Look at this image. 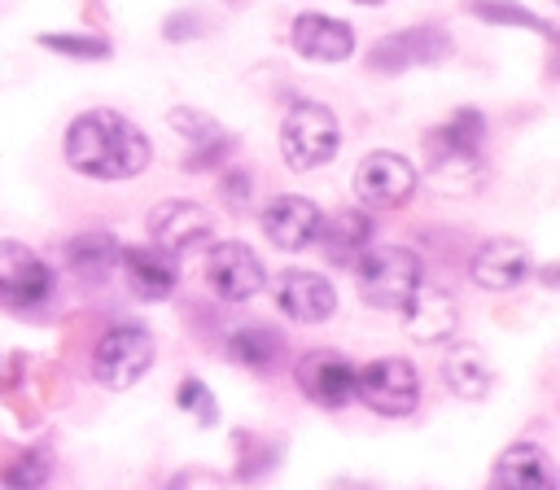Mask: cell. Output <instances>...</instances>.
<instances>
[{"label":"cell","mask_w":560,"mask_h":490,"mask_svg":"<svg viewBox=\"0 0 560 490\" xmlns=\"http://www.w3.org/2000/svg\"><path fill=\"white\" fill-rule=\"evenodd\" d=\"M61 153L70 171L101 184L136 179L153 162V140L118 109H83L70 118L61 136Z\"/></svg>","instance_id":"1"},{"label":"cell","mask_w":560,"mask_h":490,"mask_svg":"<svg viewBox=\"0 0 560 490\" xmlns=\"http://www.w3.org/2000/svg\"><path fill=\"white\" fill-rule=\"evenodd\" d=\"M354 284L372 311H402L416 284H424V262L407 245H368L354 262Z\"/></svg>","instance_id":"2"},{"label":"cell","mask_w":560,"mask_h":490,"mask_svg":"<svg viewBox=\"0 0 560 490\" xmlns=\"http://www.w3.org/2000/svg\"><path fill=\"white\" fill-rule=\"evenodd\" d=\"M341 149V122L319 101H293L280 118V153L293 171L328 166Z\"/></svg>","instance_id":"3"},{"label":"cell","mask_w":560,"mask_h":490,"mask_svg":"<svg viewBox=\"0 0 560 490\" xmlns=\"http://www.w3.org/2000/svg\"><path fill=\"white\" fill-rule=\"evenodd\" d=\"M158 359V341L140 324H114L92 346V376L105 389H131Z\"/></svg>","instance_id":"4"},{"label":"cell","mask_w":560,"mask_h":490,"mask_svg":"<svg viewBox=\"0 0 560 490\" xmlns=\"http://www.w3.org/2000/svg\"><path fill=\"white\" fill-rule=\"evenodd\" d=\"M354 398L376 416H411L420 407V372L402 354L372 359L354 368Z\"/></svg>","instance_id":"5"},{"label":"cell","mask_w":560,"mask_h":490,"mask_svg":"<svg viewBox=\"0 0 560 490\" xmlns=\"http://www.w3.org/2000/svg\"><path fill=\"white\" fill-rule=\"evenodd\" d=\"M57 289L52 267L22 241H0V306L13 315L39 311Z\"/></svg>","instance_id":"6"},{"label":"cell","mask_w":560,"mask_h":490,"mask_svg":"<svg viewBox=\"0 0 560 490\" xmlns=\"http://www.w3.org/2000/svg\"><path fill=\"white\" fill-rule=\"evenodd\" d=\"M416 184H420L416 166L402 153H394V149H372L354 166V192H359L363 206H376V210L407 206L411 192H416Z\"/></svg>","instance_id":"7"},{"label":"cell","mask_w":560,"mask_h":490,"mask_svg":"<svg viewBox=\"0 0 560 490\" xmlns=\"http://www.w3.org/2000/svg\"><path fill=\"white\" fill-rule=\"evenodd\" d=\"M293 385L302 389L306 402L315 407H346L354 398V363L332 350V346H319V350H306L298 363H293Z\"/></svg>","instance_id":"8"},{"label":"cell","mask_w":560,"mask_h":490,"mask_svg":"<svg viewBox=\"0 0 560 490\" xmlns=\"http://www.w3.org/2000/svg\"><path fill=\"white\" fill-rule=\"evenodd\" d=\"M451 52H455V44H451V35L442 26H407V31L385 35L368 52V70H376V74H402L411 66H438Z\"/></svg>","instance_id":"9"},{"label":"cell","mask_w":560,"mask_h":490,"mask_svg":"<svg viewBox=\"0 0 560 490\" xmlns=\"http://www.w3.org/2000/svg\"><path fill=\"white\" fill-rule=\"evenodd\" d=\"M206 284L223 302H249L267 284V271L245 241H219L206 254Z\"/></svg>","instance_id":"10"},{"label":"cell","mask_w":560,"mask_h":490,"mask_svg":"<svg viewBox=\"0 0 560 490\" xmlns=\"http://www.w3.org/2000/svg\"><path fill=\"white\" fill-rule=\"evenodd\" d=\"M153 245H162L166 254H184L192 245H206L214 236V219L206 214L201 201H188V197H171V201H158L144 219Z\"/></svg>","instance_id":"11"},{"label":"cell","mask_w":560,"mask_h":490,"mask_svg":"<svg viewBox=\"0 0 560 490\" xmlns=\"http://www.w3.org/2000/svg\"><path fill=\"white\" fill-rule=\"evenodd\" d=\"M258 223H262V236L276 249H289L293 254V249H311L315 245L319 223H324V210L311 197H302V192H280V197H271L262 206Z\"/></svg>","instance_id":"12"},{"label":"cell","mask_w":560,"mask_h":490,"mask_svg":"<svg viewBox=\"0 0 560 490\" xmlns=\"http://www.w3.org/2000/svg\"><path fill=\"white\" fill-rule=\"evenodd\" d=\"M402 328L420 346L451 341L455 328H459V302H455V293L442 289V284H429V280L416 284V293L402 302Z\"/></svg>","instance_id":"13"},{"label":"cell","mask_w":560,"mask_h":490,"mask_svg":"<svg viewBox=\"0 0 560 490\" xmlns=\"http://www.w3.org/2000/svg\"><path fill=\"white\" fill-rule=\"evenodd\" d=\"M276 306L280 315H289L293 324H324L337 311V289L328 276L306 271V267H289L276 276Z\"/></svg>","instance_id":"14"},{"label":"cell","mask_w":560,"mask_h":490,"mask_svg":"<svg viewBox=\"0 0 560 490\" xmlns=\"http://www.w3.org/2000/svg\"><path fill=\"white\" fill-rule=\"evenodd\" d=\"M534 271V258H529V245H521L516 236H490L477 245L472 262H468V276L490 289V293H508L516 284H525Z\"/></svg>","instance_id":"15"},{"label":"cell","mask_w":560,"mask_h":490,"mask_svg":"<svg viewBox=\"0 0 560 490\" xmlns=\"http://www.w3.org/2000/svg\"><path fill=\"white\" fill-rule=\"evenodd\" d=\"M289 44L306 61H346L354 52V26L328 13H298L289 26Z\"/></svg>","instance_id":"16"},{"label":"cell","mask_w":560,"mask_h":490,"mask_svg":"<svg viewBox=\"0 0 560 490\" xmlns=\"http://www.w3.org/2000/svg\"><path fill=\"white\" fill-rule=\"evenodd\" d=\"M118 267L127 271L131 280V293L140 302H166L179 284V258L166 254L162 245H127Z\"/></svg>","instance_id":"17"},{"label":"cell","mask_w":560,"mask_h":490,"mask_svg":"<svg viewBox=\"0 0 560 490\" xmlns=\"http://www.w3.org/2000/svg\"><path fill=\"white\" fill-rule=\"evenodd\" d=\"M486 490H556V472H551L542 446L516 442V446H508V451L494 459Z\"/></svg>","instance_id":"18"},{"label":"cell","mask_w":560,"mask_h":490,"mask_svg":"<svg viewBox=\"0 0 560 490\" xmlns=\"http://www.w3.org/2000/svg\"><path fill=\"white\" fill-rule=\"evenodd\" d=\"M315 245L324 249V258L332 267H354L359 254L372 245V219L363 210H337V214H328L319 223Z\"/></svg>","instance_id":"19"},{"label":"cell","mask_w":560,"mask_h":490,"mask_svg":"<svg viewBox=\"0 0 560 490\" xmlns=\"http://www.w3.org/2000/svg\"><path fill=\"white\" fill-rule=\"evenodd\" d=\"M61 254H66V267L79 284H105L122 258V245L109 232H79L61 245Z\"/></svg>","instance_id":"20"},{"label":"cell","mask_w":560,"mask_h":490,"mask_svg":"<svg viewBox=\"0 0 560 490\" xmlns=\"http://www.w3.org/2000/svg\"><path fill=\"white\" fill-rule=\"evenodd\" d=\"M442 381L455 398H468V402H481L494 389V372H490L481 346H472V341H455L442 354Z\"/></svg>","instance_id":"21"},{"label":"cell","mask_w":560,"mask_h":490,"mask_svg":"<svg viewBox=\"0 0 560 490\" xmlns=\"http://www.w3.org/2000/svg\"><path fill=\"white\" fill-rule=\"evenodd\" d=\"M429 188L442 197H468L481 188V158L477 153H446L438 149L429 162Z\"/></svg>","instance_id":"22"},{"label":"cell","mask_w":560,"mask_h":490,"mask_svg":"<svg viewBox=\"0 0 560 490\" xmlns=\"http://www.w3.org/2000/svg\"><path fill=\"white\" fill-rule=\"evenodd\" d=\"M486 140V114L477 105H459L442 127L429 131V149H446V153H477Z\"/></svg>","instance_id":"23"},{"label":"cell","mask_w":560,"mask_h":490,"mask_svg":"<svg viewBox=\"0 0 560 490\" xmlns=\"http://www.w3.org/2000/svg\"><path fill=\"white\" fill-rule=\"evenodd\" d=\"M280 350H284V337L271 324H241L228 337V354L236 363H245V368H267Z\"/></svg>","instance_id":"24"},{"label":"cell","mask_w":560,"mask_h":490,"mask_svg":"<svg viewBox=\"0 0 560 490\" xmlns=\"http://www.w3.org/2000/svg\"><path fill=\"white\" fill-rule=\"evenodd\" d=\"M464 9L472 18H481V22H490V26H529V31L547 35V39H556L551 18H538L534 9H525L516 0H464Z\"/></svg>","instance_id":"25"},{"label":"cell","mask_w":560,"mask_h":490,"mask_svg":"<svg viewBox=\"0 0 560 490\" xmlns=\"http://www.w3.org/2000/svg\"><path fill=\"white\" fill-rule=\"evenodd\" d=\"M48 472H52V459H48V451H35V446L13 451V455L0 464L4 490H44V486H48Z\"/></svg>","instance_id":"26"},{"label":"cell","mask_w":560,"mask_h":490,"mask_svg":"<svg viewBox=\"0 0 560 490\" xmlns=\"http://www.w3.org/2000/svg\"><path fill=\"white\" fill-rule=\"evenodd\" d=\"M166 122H171V131H179L192 149H201V144H219V140H232V131H228V127H219L210 114H201V109H192V105H175V109L166 114Z\"/></svg>","instance_id":"27"},{"label":"cell","mask_w":560,"mask_h":490,"mask_svg":"<svg viewBox=\"0 0 560 490\" xmlns=\"http://www.w3.org/2000/svg\"><path fill=\"white\" fill-rule=\"evenodd\" d=\"M39 44L48 52H61V57H79V61H105L114 52V44L105 35H79V31H44Z\"/></svg>","instance_id":"28"},{"label":"cell","mask_w":560,"mask_h":490,"mask_svg":"<svg viewBox=\"0 0 560 490\" xmlns=\"http://www.w3.org/2000/svg\"><path fill=\"white\" fill-rule=\"evenodd\" d=\"M175 407H179V411H192L197 424H206V429L219 420V402L210 398V389H206L197 376H184V381H179V389H175Z\"/></svg>","instance_id":"29"},{"label":"cell","mask_w":560,"mask_h":490,"mask_svg":"<svg viewBox=\"0 0 560 490\" xmlns=\"http://www.w3.org/2000/svg\"><path fill=\"white\" fill-rule=\"evenodd\" d=\"M219 197H223V206L245 210V201L254 197V179H249V171H223V175H219Z\"/></svg>","instance_id":"30"},{"label":"cell","mask_w":560,"mask_h":490,"mask_svg":"<svg viewBox=\"0 0 560 490\" xmlns=\"http://www.w3.org/2000/svg\"><path fill=\"white\" fill-rule=\"evenodd\" d=\"M232 149H236V136H232V140H219V144H201V149H192V153L184 158V166H188V171H214Z\"/></svg>","instance_id":"31"},{"label":"cell","mask_w":560,"mask_h":490,"mask_svg":"<svg viewBox=\"0 0 560 490\" xmlns=\"http://www.w3.org/2000/svg\"><path fill=\"white\" fill-rule=\"evenodd\" d=\"M162 31H166V39H197L201 31H206V22H201V13H171L166 22H162Z\"/></svg>","instance_id":"32"},{"label":"cell","mask_w":560,"mask_h":490,"mask_svg":"<svg viewBox=\"0 0 560 490\" xmlns=\"http://www.w3.org/2000/svg\"><path fill=\"white\" fill-rule=\"evenodd\" d=\"M359 4H385V0H359Z\"/></svg>","instance_id":"33"}]
</instances>
